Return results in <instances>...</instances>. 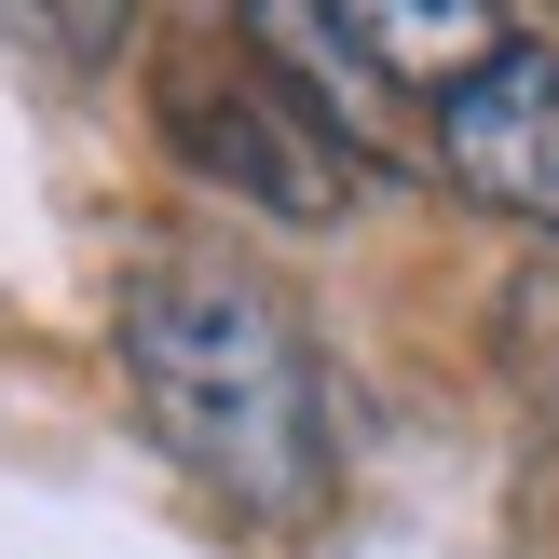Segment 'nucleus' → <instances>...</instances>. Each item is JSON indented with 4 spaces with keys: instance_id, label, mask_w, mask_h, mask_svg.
Wrapping results in <instances>:
<instances>
[{
    "instance_id": "nucleus-1",
    "label": "nucleus",
    "mask_w": 559,
    "mask_h": 559,
    "mask_svg": "<svg viewBox=\"0 0 559 559\" xmlns=\"http://www.w3.org/2000/svg\"><path fill=\"white\" fill-rule=\"evenodd\" d=\"M123 382L151 409L164 464L246 519V533H300L328 506V369L314 328L287 314L273 273L233 246H164L123 287Z\"/></svg>"
},
{
    "instance_id": "nucleus-4",
    "label": "nucleus",
    "mask_w": 559,
    "mask_h": 559,
    "mask_svg": "<svg viewBox=\"0 0 559 559\" xmlns=\"http://www.w3.org/2000/svg\"><path fill=\"white\" fill-rule=\"evenodd\" d=\"M506 369L546 396V424H559V273H533V287L506 300Z\"/></svg>"
},
{
    "instance_id": "nucleus-3",
    "label": "nucleus",
    "mask_w": 559,
    "mask_h": 559,
    "mask_svg": "<svg viewBox=\"0 0 559 559\" xmlns=\"http://www.w3.org/2000/svg\"><path fill=\"white\" fill-rule=\"evenodd\" d=\"M424 136H437V178H451L464 205H491V218H519V233L559 246V41L506 27V41L424 109Z\"/></svg>"
},
{
    "instance_id": "nucleus-2",
    "label": "nucleus",
    "mask_w": 559,
    "mask_h": 559,
    "mask_svg": "<svg viewBox=\"0 0 559 559\" xmlns=\"http://www.w3.org/2000/svg\"><path fill=\"white\" fill-rule=\"evenodd\" d=\"M164 151H178L191 178H218L233 205L287 218V233H328V218L369 191V151H355L246 27L233 41H191L178 69H164Z\"/></svg>"
}]
</instances>
